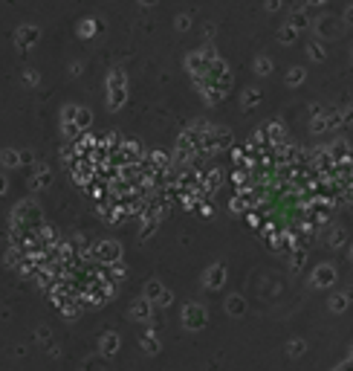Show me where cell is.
Listing matches in <instances>:
<instances>
[{
	"mask_svg": "<svg viewBox=\"0 0 353 371\" xmlns=\"http://www.w3.org/2000/svg\"><path fill=\"white\" fill-rule=\"evenodd\" d=\"M41 226H44V218H41V209H38L35 200H21V203L12 209V215H9V229L38 232Z\"/></svg>",
	"mask_w": 353,
	"mask_h": 371,
	"instance_id": "obj_1",
	"label": "cell"
},
{
	"mask_svg": "<svg viewBox=\"0 0 353 371\" xmlns=\"http://www.w3.org/2000/svg\"><path fill=\"white\" fill-rule=\"evenodd\" d=\"M84 261L87 264H116V261H122V243L113 241V238H105V241H99L90 246V253L84 255Z\"/></svg>",
	"mask_w": 353,
	"mask_h": 371,
	"instance_id": "obj_2",
	"label": "cell"
},
{
	"mask_svg": "<svg viewBox=\"0 0 353 371\" xmlns=\"http://www.w3.org/2000/svg\"><path fill=\"white\" fill-rule=\"evenodd\" d=\"M217 49L214 46H203V49H194L186 55V70L191 73V79H209V70H212V61H217Z\"/></svg>",
	"mask_w": 353,
	"mask_h": 371,
	"instance_id": "obj_3",
	"label": "cell"
},
{
	"mask_svg": "<svg viewBox=\"0 0 353 371\" xmlns=\"http://www.w3.org/2000/svg\"><path fill=\"white\" fill-rule=\"evenodd\" d=\"M128 99V76H125V70H110V76H107V107L110 110H119L122 104Z\"/></svg>",
	"mask_w": 353,
	"mask_h": 371,
	"instance_id": "obj_4",
	"label": "cell"
},
{
	"mask_svg": "<svg viewBox=\"0 0 353 371\" xmlns=\"http://www.w3.org/2000/svg\"><path fill=\"white\" fill-rule=\"evenodd\" d=\"M206 322H209V313H206V307H203V304L189 301V304L183 307V325H186L189 331H203V328H206Z\"/></svg>",
	"mask_w": 353,
	"mask_h": 371,
	"instance_id": "obj_5",
	"label": "cell"
},
{
	"mask_svg": "<svg viewBox=\"0 0 353 371\" xmlns=\"http://www.w3.org/2000/svg\"><path fill=\"white\" fill-rule=\"evenodd\" d=\"M310 284L318 287V290L336 284V267H333V264H318L316 270H313V276H310Z\"/></svg>",
	"mask_w": 353,
	"mask_h": 371,
	"instance_id": "obj_6",
	"label": "cell"
},
{
	"mask_svg": "<svg viewBox=\"0 0 353 371\" xmlns=\"http://www.w3.org/2000/svg\"><path fill=\"white\" fill-rule=\"evenodd\" d=\"M226 267L223 264H212V267H206V273H203V287L206 290H220L226 284Z\"/></svg>",
	"mask_w": 353,
	"mask_h": 371,
	"instance_id": "obj_7",
	"label": "cell"
},
{
	"mask_svg": "<svg viewBox=\"0 0 353 371\" xmlns=\"http://www.w3.org/2000/svg\"><path fill=\"white\" fill-rule=\"evenodd\" d=\"M128 316L133 319V322H151V316H153V301H148L145 296H142V299H136L133 304H130Z\"/></svg>",
	"mask_w": 353,
	"mask_h": 371,
	"instance_id": "obj_8",
	"label": "cell"
},
{
	"mask_svg": "<svg viewBox=\"0 0 353 371\" xmlns=\"http://www.w3.org/2000/svg\"><path fill=\"white\" fill-rule=\"evenodd\" d=\"M122 348V336L116 331H105V334L99 336V351L105 354V357H116V351Z\"/></svg>",
	"mask_w": 353,
	"mask_h": 371,
	"instance_id": "obj_9",
	"label": "cell"
},
{
	"mask_svg": "<svg viewBox=\"0 0 353 371\" xmlns=\"http://www.w3.org/2000/svg\"><path fill=\"white\" fill-rule=\"evenodd\" d=\"M38 38H41L38 26H21V29H18V35H15V44L21 46V49H26V46H35Z\"/></svg>",
	"mask_w": 353,
	"mask_h": 371,
	"instance_id": "obj_10",
	"label": "cell"
},
{
	"mask_svg": "<svg viewBox=\"0 0 353 371\" xmlns=\"http://www.w3.org/2000/svg\"><path fill=\"white\" fill-rule=\"evenodd\" d=\"M220 180H223V174L217 171V168H206V171H203V183H200V189L206 192V195H214V192L220 189Z\"/></svg>",
	"mask_w": 353,
	"mask_h": 371,
	"instance_id": "obj_11",
	"label": "cell"
},
{
	"mask_svg": "<svg viewBox=\"0 0 353 371\" xmlns=\"http://www.w3.org/2000/svg\"><path fill=\"white\" fill-rule=\"evenodd\" d=\"M122 154L128 157V162H142L145 160V151L139 148L136 139H122Z\"/></svg>",
	"mask_w": 353,
	"mask_h": 371,
	"instance_id": "obj_12",
	"label": "cell"
},
{
	"mask_svg": "<svg viewBox=\"0 0 353 371\" xmlns=\"http://www.w3.org/2000/svg\"><path fill=\"white\" fill-rule=\"evenodd\" d=\"M327 151H330V157H333L336 162H344V160H347V157L353 154V151H350V145H347L344 139H336V142H330V145H327Z\"/></svg>",
	"mask_w": 353,
	"mask_h": 371,
	"instance_id": "obj_13",
	"label": "cell"
},
{
	"mask_svg": "<svg viewBox=\"0 0 353 371\" xmlns=\"http://www.w3.org/2000/svg\"><path fill=\"white\" fill-rule=\"evenodd\" d=\"M232 183H235L237 192L252 189V168H235V171H232Z\"/></svg>",
	"mask_w": 353,
	"mask_h": 371,
	"instance_id": "obj_14",
	"label": "cell"
},
{
	"mask_svg": "<svg viewBox=\"0 0 353 371\" xmlns=\"http://www.w3.org/2000/svg\"><path fill=\"white\" fill-rule=\"evenodd\" d=\"M162 293H165V287H162V281H159V278H151V281L145 284V290H142V296H145L148 301H153V304L159 301V296H162Z\"/></svg>",
	"mask_w": 353,
	"mask_h": 371,
	"instance_id": "obj_15",
	"label": "cell"
},
{
	"mask_svg": "<svg viewBox=\"0 0 353 371\" xmlns=\"http://www.w3.org/2000/svg\"><path fill=\"white\" fill-rule=\"evenodd\" d=\"M226 313H229V316H243V313H246V299H243V296H229V299H226Z\"/></svg>",
	"mask_w": 353,
	"mask_h": 371,
	"instance_id": "obj_16",
	"label": "cell"
},
{
	"mask_svg": "<svg viewBox=\"0 0 353 371\" xmlns=\"http://www.w3.org/2000/svg\"><path fill=\"white\" fill-rule=\"evenodd\" d=\"M139 345H142V351H145V354H148V357H156V354H159V339H156V334H153V331H148V334L142 336L139 339Z\"/></svg>",
	"mask_w": 353,
	"mask_h": 371,
	"instance_id": "obj_17",
	"label": "cell"
},
{
	"mask_svg": "<svg viewBox=\"0 0 353 371\" xmlns=\"http://www.w3.org/2000/svg\"><path fill=\"white\" fill-rule=\"evenodd\" d=\"M49 183H52V171H49L47 165H38V171H35V177L29 180V186H32V189H47Z\"/></svg>",
	"mask_w": 353,
	"mask_h": 371,
	"instance_id": "obj_18",
	"label": "cell"
},
{
	"mask_svg": "<svg viewBox=\"0 0 353 371\" xmlns=\"http://www.w3.org/2000/svg\"><path fill=\"white\" fill-rule=\"evenodd\" d=\"M96 137H99V148H107V151L122 148V142H119V134H116V131H105V134H96Z\"/></svg>",
	"mask_w": 353,
	"mask_h": 371,
	"instance_id": "obj_19",
	"label": "cell"
},
{
	"mask_svg": "<svg viewBox=\"0 0 353 371\" xmlns=\"http://www.w3.org/2000/svg\"><path fill=\"white\" fill-rule=\"evenodd\" d=\"M159 223H162L159 218H151V215H145V218H142V229H139V238H142V241H148L153 232L159 229Z\"/></svg>",
	"mask_w": 353,
	"mask_h": 371,
	"instance_id": "obj_20",
	"label": "cell"
},
{
	"mask_svg": "<svg viewBox=\"0 0 353 371\" xmlns=\"http://www.w3.org/2000/svg\"><path fill=\"white\" fill-rule=\"evenodd\" d=\"M267 134H270L272 145H281V142H287V128H284L281 122H270V125H267Z\"/></svg>",
	"mask_w": 353,
	"mask_h": 371,
	"instance_id": "obj_21",
	"label": "cell"
},
{
	"mask_svg": "<svg viewBox=\"0 0 353 371\" xmlns=\"http://www.w3.org/2000/svg\"><path fill=\"white\" fill-rule=\"evenodd\" d=\"M41 241L47 243L49 250H55V246H58V229H55V226H47V223H44V226H41Z\"/></svg>",
	"mask_w": 353,
	"mask_h": 371,
	"instance_id": "obj_22",
	"label": "cell"
},
{
	"mask_svg": "<svg viewBox=\"0 0 353 371\" xmlns=\"http://www.w3.org/2000/svg\"><path fill=\"white\" fill-rule=\"evenodd\" d=\"M240 104H243V107H255V104H260V90L258 87H246V90H243V96H240Z\"/></svg>",
	"mask_w": 353,
	"mask_h": 371,
	"instance_id": "obj_23",
	"label": "cell"
},
{
	"mask_svg": "<svg viewBox=\"0 0 353 371\" xmlns=\"http://www.w3.org/2000/svg\"><path fill=\"white\" fill-rule=\"evenodd\" d=\"M203 102L206 104H217V102H223V93L217 90V87H214V84H206V87H203Z\"/></svg>",
	"mask_w": 353,
	"mask_h": 371,
	"instance_id": "obj_24",
	"label": "cell"
},
{
	"mask_svg": "<svg viewBox=\"0 0 353 371\" xmlns=\"http://www.w3.org/2000/svg\"><path fill=\"white\" fill-rule=\"evenodd\" d=\"M125 276H128V267L122 264V261H116V264H110L107 267V278H110V281H125Z\"/></svg>",
	"mask_w": 353,
	"mask_h": 371,
	"instance_id": "obj_25",
	"label": "cell"
},
{
	"mask_svg": "<svg viewBox=\"0 0 353 371\" xmlns=\"http://www.w3.org/2000/svg\"><path fill=\"white\" fill-rule=\"evenodd\" d=\"M304 258H307V250H304V246H295L293 255H290V270H293V273H298V270L304 267Z\"/></svg>",
	"mask_w": 353,
	"mask_h": 371,
	"instance_id": "obj_26",
	"label": "cell"
},
{
	"mask_svg": "<svg viewBox=\"0 0 353 371\" xmlns=\"http://www.w3.org/2000/svg\"><path fill=\"white\" fill-rule=\"evenodd\" d=\"M287 354H290L293 359L304 357V354H307V339H301V336H298V339H293V342L287 345Z\"/></svg>",
	"mask_w": 353,
	"mask_h": 371,
	"instance_id": "obj_27",
	"label": "cell"
},
{
	"mask_svg": "<svg viewBox=\"0 0 353 371\" xmlns=\"http://www.w3.org/2000/svg\"><path fill=\"white\" fill-rule=\"evenodd\" d=\"M214 137L220 142V148H232V131L226 125H214Z\"/></svg>",
	"mask_w": 353,
	"mask_h": 371,
	"instance_id": "obj_28",
	"label": "cell"
},
{
	"mask_svg": "<svg viewBox=\"0 0 353 371\" xmlns=\"http://www.w3.org/2000/svg\"><path fill=\"white\" fill-rule=\"evenodd\" d=\"M0 160H3V165H6V168H15V165H24V162H21V154H18L15 148H3V154H0Z\"/></svg>",
	"mask_w": 353,
	"mask_h": 371,
	"instance_id": "obj_29",
	"label": "cell"
},
{
	"mask_svg": "<svg viewBox=\"0 0 353 371\" xmlns=\"http://www.w3.org/2000/svg\"><path fill=\"white\" fill-rule=\"evenodd\" d=\"M72 122L81 128V131H87V128L93 125V113H90L87 107H78V110H75V119H72Z\"/></svg>",
	"mask_w": 353,
	"mask_h": 371,
	"instance_id": "obj_30",
	"label": "cell"
},
{
	"mask_svg": "<svg viewBox=\"0 0 353 371\" xmlns=\"http://www.w3.org/2000/svg\"><path fill=\"white\" fill-rule=\"evenodd\" d=\"M61 134H64V139H72V142H78V137H81L84 131L75 122H61Z\"/></svg>",
	"mask_w": 353,
	"mask_h": 371,
	"instance_id": "obj_31",
	"label": "cell"
},
{
	"mask_svg": "<svg viewBox=\"0 0 353 371\" xmlns=\"http://www.w3.org/2000/svg\"><path fill=\"white\" fill-rule=\"evenodd\" d=\"M307 55L313 58V61H324L327 49H324V44H321V41H313V44H307Z\"/></svg>",
	"mask_w": 353,
	"mask_h": 371,
	"instance_id": "obj_32",
	"label": "cell"
},
{
	"mask_svg": "<svg viewBox=\"0 0 353 371\" xmlns=\"http://www.w3.org/2000/svg\"><path fill=\"white\" fill-rule=\"evenodd\" d=\"M307 23H310V18H307V12H304V9H295L293 15H290V26H295L298 32L304 29Z\"/></svg>",
	"mask_w": 353,
	"mask_h": 371,
	"instance_id": "obj_33",
	"label": "cell"
},
{
	"mask_svg": "<svg viewBox=\"0 0 353 371\" xmlns=\"http://www.w3.org/2000/svg\"><path fill=\"white\" fill-rule=\"evenodd\" d=\"M295 38H298V29H295V26H290V23L278 29V41H281V44H293Z\"/></svg>",
	"mask_w": 353,
	"mask_h": 371,
	"instance_id": "obj_34",
	"label": "cell"
},
{
	"mask_svg": "<svg viewBox=\"0 0 353 371\" xmlns=\"http://www.w3.org/2000/svg\"><path fill=\"white\" fill-rule=\"evenodd\" d=\"M347 304H350V299H347L344 293H339V296H333V299H330V311H333V313H344V311H347Z\"/></svg>",
	"mask_w": 353,
	"mask_h": 371,
	"instance_id": "obj_35",
	"label": "cell"
},
{
	"mask_svg": "<svg viewBox=\"0 0 353 371\" xmlns=\"http://www.w3.org/2000/svg\"><path fill=\"white\" fill-rule=\"evenodd\" d=\"M307 79V70L304 67H290V73H287V84H301V81Z\"/></svg>",
	"mask_w": 353,
	"mask_h": 371,
	"instance_id": "obj_36",
	"label": "cell"
},
{
	"mask_svg": "<svg viewBox=\"0 0 353 371\" xmlns=\"http://www.w3.org/2000/svg\"><path fill=\"white\" fill-rule=\"evenodd\" d=\"M333 23H336L333 18H318V21H316V32L318 35H333V32H336V26H333Z\"/></svg>",
	"mask_w": 353,
	"mask_h": 371,
	"instance_id": "obj_37",
	"label": "cell"
},
{
	"mask_svg": "<svg viewBox=\"0 0 353 371\" xmlns=\"http://www.w3.org/2000/svg\"><path fill=\"white\" fill-rule=\"evenodd\" d=\"M310 131H313V134H324V131H330L327 113H324V116H313V122H310Z\"/></svg>",
	"mask_w": 353,
	"mask_h": 371,
	"instance_id": "obj_38",
	"label": "cell"
},
{
	"mask_svg": "<svg viewBox=\"0 0 353 371\" xmlns=\"http://www.w3.org/2000/svg\"><path fill=\"white\" fill-rule=\"evenodd\" d=\"M255 73H258V76H270V73H272V61L267 55L255 58Z\"/></svg>",
	"mask_w": 353,
	"mask_h": 371,
	"instance_id": "obj_39",
	"label": "cell"
},
{
	"mask_svg": "<svg viewBox=\"0 0 353 371\" xmlns=\"http://www.w3.org/2000/svg\"><path fill=\"white\" fill-rule=\"evenodd\" d=\"M64 316H67V319H78V316H81V304H78V299H72L70 304H67V307H64Z\"/></svg>",
	"mask_w": 353,
	"mask_h": 371,
	"instance_id": "obj_40",
	"label": "cell"
},
{
	"mask_svg": "<svg viewBox=\"0 0 353 371\" xmlns=\"http://www.w3.org/2000/svg\"><path fill=\"white\" fill-rule=\"evenodd\" d=\"M341 243H344V229H341V226H333V229H330V246L336 250Z\"/></svg>",
	"mask_w": 353,
	"mask_h": 371,
	"instance_id": "obj_41",
	"label": "cell"
},
{
	"mask_svg": "<svg viewBox=\"0 0 353 371\" xmlns=\"http://www.w3.org/2000/svg\"><path fill=\"white\" fill-rule=\"evenodd\" d=\"M327 125L330 128H341L344 119H341V110H327Z\"/></svg>",
	"mask_w": 353,
	"mask_h": 371,
	"instance_id": "obj_42",
	"label": "cell"
},
{
	"mask_svg": "<svg viewBox=\"0 0 353 371\" xmlns=\"http://www.w3.org/2000/svg\"><path fill=\"white\" fill-rule=\"evenodd\" d=\"M171 304H174V293L165 290L162 296H159V301H156V307H171Z\"/></svg>",
	"mask_w": 353,
	"mask_h": 371,
	"instance_id": "obj_43",
	"label": "cell"
},
{
	"mask_svg": "<svg viewBox=\"0 0 353 371\" xmlns=\"http://www.w3.org/2000/svg\"><path fill=\"white\" fill-rule=\"evenodd\" d=\"M197 212H200L203 218H212V215H214V206H212V200H203V203H200V209H197Z\"/></svg>",
	"mask_w": 353,
	"mask_h": 371,
	"instance_id": "obj_44",
	"label": "cell"
},
{
	"mask_svg": "<svg viewBox=\"0 0 353 371\" xmlns=\"http://www.w3.org/2000/svg\"><path fill=\"white\" fill-rule=\"evenodd\" d=\"M341 119H344V125H353V104L341 107Z\"/></svg>",
	"mask_w": 353,
	"mask_h": 371,
	"instance_id": "obj_45",
	"label": "cell"
},
{
	"mask_svg": "<svg viewBox=\"0 0 353 371\" xmlns=\"http://www.w3.org/2000/svg\"><path fill=\"white\" fill-rule=\"evenodd\" d=\"M24 81H26V84H38L41 79H38V73H35V70H24Z\"/></svg>",
	"mask_w": 353,
	"mask_h": 371,
	"instance_id": "obj_46",
	"label": "cell"
},
{
	"mask_svg": "<svg viewBox=\"0 0 353 371\" xmlns=\"http://www.w3.org/2000/svg\"><path fill=\"white\" fill-rule=\"evenodd\" d=\"M93 29H96V21H84L78 32H81V35H93Z\"/></svg>",
	"mask_w": 353,
	"mask_h": 371,
	"instance_id": "obj_47",
	"label": "cell"
},
{
	"mask_svg": "<svg viewBox=\"0 0 353 371\" xmlns=\"http://www.w3.org/2000/svg\"><path fill=\"white\" fill-rule=\"evenodd\" d=\"M333 371H353V357H347L344 362H339V365H336Z\"/></svg>",
	"mask_w": 353,
	"mask_h": 371,
	"instance_id": "obj_48",
	"label": "cell"
},
{
	"mask_svg": "<svg viewBox=\"0 0 353 371\" xmlns=\"http://www.w3.org/2000/svg\"><path fill=\"white\" fill-rule=\"evenodd\" d=\"M307 110H310V113H313V116H324V113H327V110H324V107H321V104H318V102H313V104H310V107H307Z\"/></svg>",
	"mask_w": 353,
	"mask_h": 371,
	"instance_id": "obj_49",
	"label": "cell"
},
{
	"mask_svg": "<svg viewBox=\"0 0 353 371\" xmlns=\"http://www.w3.org/2000/svg\"><path fill=\"white\" fill-rule=\"evenodd\" d=\"M189 26H191L189 15H180V18H176V29H189Z\"/></svg>",
	"mask_w": 353,
	"mask_h": 371,
	"instance_id": "obj_50",
	"label": "cell"
},
{
	"mask_svg": "<svg viewBox=\"0 0 353 371\" xmlns=\"http://www.w3.org/2000/svg\"><path fill=\"white\" fill-rule=\"evenodd\" d=\"M38 339H41V342H47V339H49V328H38Z\"/></svg>",
	"mask_w": 353,
	"mask_h": 371,
	"instance_id": "obj_51",
	"label": "cell"
},
{
	"mask_svg": "<svg viewBox=\"0 0 353 371\" xmlns=\"http://www.w3.org/2000/svg\"><path fill=\"white\" fill-rule=\"evenodd\" d=\"M35 157H32V151H21V162H32Z\"/></svg>",
	"mask_w": 353,
	"mask_h": 371,
	"instance_id": "obj_52",
	"label": "cell"
},
{
	"mask_svg": "<svg viewBox=\"0 0 353 371\" xmlns=\"http://www.w3.org/2000/svg\"><path fill=\"white\" fill-rule=\"evenodd\" d=\"M278 6H281V0H267V9H270V12H275Z\"/></svg>",
	"mask_w": 353,
	"mask_h": 371,
	"instance_id": "obj_53",
	"label": "cell"
},
{
	"mask_svg": "<svg viewBox=\"0 0 353 371\" xmlns=\"http://www.w3.org/2000/svg\"><path fill=\"white\" fill-rule=\"evenodd\" d=\"M344 21L353 23V6H347V9H344Z\"/></svg>",
	"mask_w": 353,
	"mask_h": 371,
	"instance_id": "obj_54",
	"label": "cell"
},
{
	"mask_svg": "<svg viewBox=\"0 0 353 371\" xmlns=\"http://www.w3.org/2000/svg\"><path fill=\"white\" fill-rule=\"evenodd\" d=\"M344 296H347V299L353 301V287H347V290H344Z\"/></svg>",
	"mask_w": 353,
	"mask_h": 371,
	"instance_id": "obj_55",
	"label": "cell"
},
{
	"mask_svg": "<svg viewBox=\"0 0 353 371\" xmlns=\"http://www.w3.org/2000/svg\"><path fill=\"white\" fill-rule=\"evenodd\" d=\"M307 3H313V6H321V3H327V0H307Z\"/></svg>",
	"mask_w": 353,
	"mask_h": 371,
	"instance_id": "obj_56",
	"label": "cell"
},
{
	"mask_svg": "<svg viewBox=\"0 0 353 371\" xmlns=\"http://www.w3.org/2000/svg\"><path fill=\"white\" fill-rule=\"evenodd\" d=\"M142 3H148V6H153V3H156V0H142Z\"/></svg>",
	"mask_w": 353,
	"mask_h": 371,
	"instance_id": "obj_57",
	"label": "cell"
},
{
	"mask_svg": "<svg viewBox=\"0 0 353 371\" xmlns=\"http://www.w3.org/2000/svg\"><path fill=\"white\" fill-rule=\"evenodd\" d=\"M350 261H353V246H350Z\"/></svg>",
	"mask_w": 353,
	"mask_h": 371,
	"instance_id": "obj_58",
	"label": "cell"
}]
</instances>
